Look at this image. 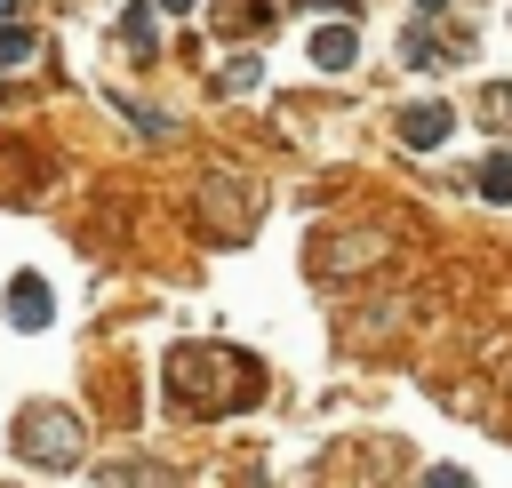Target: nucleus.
Instances as JSON below:
<instances>
[{"mask_svg": "<svg viewBox=\"0 0 512 488\" xmlns=\"http://www.w3.org/2000/svg\"><path fill=\"white\" fill-rule=\"evenodd\" d=\"M16 448H24V464H48V472H72L80 464V424L64 416V408H32L24 424H16Z\"/></svg>", "mask_w": 512, "mask_h": 488, "instance_id": "nucleus-1", "label": "nucleus"}, {"mask_svg": "<svg viewBox=\"0 0 512 488\" xmlns=\"http://www.w3.org/2000/svg\"><path fill=\"white\" fill-rule=\"evenodd\" d=\"M8 320H16V328H48V320H56V296H48V280L16 272V280H8Z\"/></svg>", "mask_w": 512, "mask_h": 488, "instance_id": "nucleus-2", "label": "nucleus"}, {"mask_svg": "<svg viewBox=\"0 0 512 488\" xmlns=\"http://www.w3.org/2000/svg\"><path fill=\"white\" fill-rule=\"evenodd\" d=\"M448 120H456L448 104H416V112L400 120V144H408V152H432V144L448 136Z\"/></svg>", "mask_w": 512, "mask_h": 488, "instance_id": "nucleus-3", "label": "nucleus"}, {"mask_svg": "<svg viewBox=\"0 0 512 488\" xmlns=\"http://www.w3.org/2000/svg\"><path fill=\"white\" fill-rule=\"evenodd\" d=\"M352 56H360V40H352V24H320V32H312V64H320V72H344Z\"/></svg>", "mask_w": 512, "mask_h": 488, "instance_id": "nucleus-4", "label": "nucleus"}, {"mask_svg": "<svg viewBox=\"0 0 512 488\" xmlns=\"http://www.w3.org/2000/svg\"><path fill=\"white\" fill-rule=\"evenodd\" d=\"M120 32H128V48H136V56H152V48H160V24H152V8H128V24H120Z\"/></svg>", "mask_w": 512, "mask_h": 488, "instance_id": "nucleus-5", "label": "nucleus"}, {"mask_svg": "<svg viewBox=\"0 0 512 488\" xmlns=\"http://www.w3.org/2000/svg\"><path fill=\"white\" fill-rule=\"evenodd\" d=\"M480 192H488V200H512V152H488V168H480Z\"/></svg>", "mask_w": 512, "mask_h": 488, "instance_id": "nucleus-6", "label": "nucleus"}, {"mask_svg": "<svg viewBox=\"0 0 512 488\" xmlns=\"http://www.w3.org/2000/svg\"><path fill=\"white\" fill-rule=\"evenodd\" d=\"M256 72H264V64H256V56H232V64H224V72H216V80H224V88H232V96H248V88H256Z\"/></svg>", "mask_w": 512, "mask_h": 488, "instance_id": "nucleus-7", "label": "nucleus"}, {"mask_svg": "<svg viewBox=\"0 0 512 488\" xmlns=\"http://www.w3.org/2000/svg\"><path fill=\"white\" fill-rule=\"evenodd\" d=\"M0 64H32V32L24 24H0Z\"/></svg>", "mask_w": 512, "mask_h": 488, "instance_id": "nucleus-8", "label": "nucleus"}, {"mask_svg": "<svg viewBox=\"0 0 512 488\" xmlns=\"http://www.w3.org/2000/svg\"><path fill=\"white\" fill-rule=\"evenodd\" d=\"M416 16H440V0H416Z\"/></svg>", "mask_w": 512, "mask_h": 488, "instance_id": "nucleus-9", "label": "nucleus"}, {"mask_svg": "<svg viewBox=\"0 0 512 488\" xmlns=\"http://www.w3.org/2000/svg\"><path fill=\"white\" fill-rule=\"evenodd\" d=\"M152 8H192V0H152Z\"/></svg>", "mask_w": 512, "mask_h": 488, "instance_id": "nucleus-10", "label": "nucleus"}, {"mask_svg": "<svg viewBox=\"0 0 512 488\" xmlns=\"http://www.w3.org/2000/svg\"><path fill=\"white\" fill-rule=\"evenodd\" d=\"M8 8H16V0H0V16H8Z\"/></svg>", "mask_w": 512, "mask_h": 488, "instance_id": "nucleus-11", "label": "nucleus"}]
</instances>
